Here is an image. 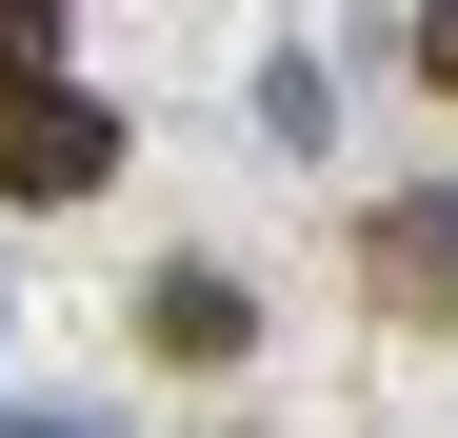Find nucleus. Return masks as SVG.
<instances>
[{
	"instance_id": "f03ea898",
	"label": "nucleus",
	"mask_w": 458,
	"mask_h": 438,
	"mask_svg": "<svg viewBox=\"0 0 458 438\" xmlns=\"http://www.w3.org/2000/svg\"><path fill=\"white\" fill-rule=\"evenodd\" d=\"M378 240H399V299H458V199H399Z\"/></svg>"
},
{
	"instance_id": "39448f33",
	"label": "nucleus",
	"mask_w": 458,
	"mask_h": 438,
	"mask_svg": "<svg viewBox=\"0 0 458 438\" xmlns=\"http://www.w3.org/2000/svg\"><path fill=\"white\" fill-rule=\"evenodd\" d=\"M419 60H438V80H458V0H438V21H419Z\"/></svg>"
},
{
	"instance_id": "20e7f679",
	"label": "nucleus",
	"mask_w": 458,
	"mask_h": 438,
	"mask_svg": "<svg viewBox=\"0 0 458 438\" xmlns=\"http://www.w3.org/2000/svg\"><path fill=\"white\" fill-rule=\"evenodd\" d=\"M40 60H60V21H40V0H21V21H0V80H40Z\"/></svg>"
},
{
	"instance_id": "f257e3e1",
	"label": "nucleus",
	"mask_w": 458,
	"mask_h": 438,
	"mask_svg": "<svg viewBox=\"0 0 458 438\" xmlns=\"http://www.w3.org/2000/svg\"><path fill=\"white\" fill-rule=\"evenodd\" d=\"M120 180V120L81 80H0V199H100Z\"/></svg>"
},
{
	"instance_id": "423d86ee",
	"label": "nucleus",
	"mask_w": 458,
	"mask_h": 438,
	"mask_svg": "<svg viewBox=\"0 0 458 438\" xmlns=\"http://www.w3.org/2000/svg\"><path fill=\"white\" fill-rule=\"evenodd\" d=\"M0 438H81V418H0Z\"/></svg>"
},
{
	"instance_id": "7ed1b4c3",
	"label": "nucleus",
	"mask_w": 458,
	"mask_h": 438,
	"mask_svg": "<svg viewBox=\"0 0 458 438\" xmlns=\"http://www.w3.org/2000/svg\"><path fill=\"white\" fill-rule=\"evenodd\" d=\"M160 339L180 358H240V279H160Z\"/></svg>"
}]
</instances>
